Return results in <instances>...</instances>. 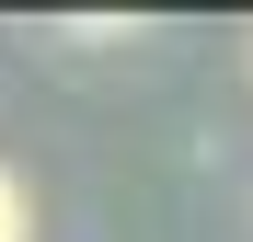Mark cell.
I'll return each instance as SVG.
<instances>
[{
	"label": "cell",
	"instance_id": "obj_1",
	"mask_svg": "<svg viewBox=\"0 0 253 242\" xmlns=\"http://www.w3.org/2000/svg\"><path fill=\"white\" fill-rule=\"evenodd\" d=\"M0 242H35V196H23L12 161H0Z\"/></svg>",
	"mask_w": 253,
	"mask_h": 242
}]
</instances>
